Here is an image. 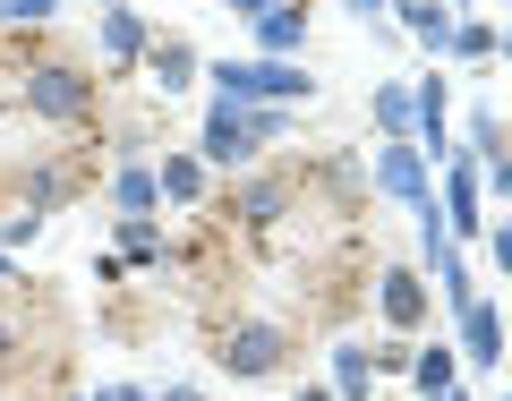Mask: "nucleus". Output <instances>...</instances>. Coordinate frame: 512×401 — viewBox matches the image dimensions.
<instances>
[{"instance_id":"f257e3e1","label":"nucleus","mask_w":512,"mask_h":401,"mask_svg":"<svg viewBox=\"0 0 512 401\" xmlns=\"http://www.w3.org/2000/svg\"><path fill=\"white\" fill-rule=\"evenodd\" d=\"M35 111L77 120V111H86V77H77V69H43V77H35Z\"/></svg>"},{"instance_id":"f03ea898","label":"nucleus","mask_w":512,"mask_h":401,"mask_svg":"<svg viewBox=\"0 0 512 401\" xmlns=\"http://www.w3.org/2000/svg\"><path fill=\"white\" fill-rule=\"evenodd\" d=\"M274 359H282V333H265V325H256L248 342L222 350V367H231V376H256V367H274Z\"/></svg>"}]
</instances>
